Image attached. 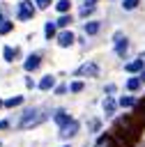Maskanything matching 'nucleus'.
<instances>
[{
	"label": "nucleus",
	"mask_w": 145,
	"mask_h": 147,
	"mask_svg": "<svg viewBox=\"0 0 145 147\" xmlns=\"http://www.w3.org/2000/svg\"><path fill=\"white\" fill-rule=\"evenodd\" d=\"M44 119H46V113H44V110H39V108H30V110H25V113L21 115L18 126H21V129H35V126H39Z\"/></svg>",
	"instance_id": "nucleus-1"
},
{
	"label": "nucleus",
	"mask_w": 145,
	"mask_h": 147,
	"mask_svg": "<svg viewBox=\"0 0 145 147\" xmlns=\"http://www.w3.org/2000/svg\"><path fill=\"white\" fill-rule=\"evenodd\" d=\"M76 131H78V122H76V119H69L64 126H60V138L69 140V138H74V136H76Z\"/></svg>",
	"instance_id": "nucleus-2"
},
{
	"label": "nucleus",
	"mask_w": 145,
	"mask_h": 147,
	"mask_svg": "<svg viewBox=\"0 0 145 147\" xmlns=\"http://www.w3.org/2000/svg\"><path fill=\"white\" fill-rule=\"evenodd\" d=\"M32 14H35L32 2L30 0H21V5H18V18L21 21H28V18H32Z\"/></svg>",
	"instance_id": "nucleus-3"
},
{
	"label": "nucleus",
	"mask_w": 145,
	"mask_h": 147,
	"mask_svg": "<svg viewBox=\"0 0 145 147\" xmlns=\"http://www.w3.org/2000/svg\"><path fill=\"white\" fill-rule=\"evenodd\" d=\"M97 74H99V67L94 62H85L76 69V76H97Z\"/></svg>",
	"instance_id": "nucleus-4"
},
{
	"label": "nucleus",
	"mask_w": 145,
	"mask_h": 147,
	"mask_svg": "<svg viewBox=\"0 0 145 147\" xmlns=\"http://www.w3.org/2000/svg\"><path fill=\"white\" fill-rule=\"evenodd\" d=\"M131 119L143 129L145 126V101H140V103H136V113L131 115Z\"/></svg>",
	"instance_id": "nucleus-5"
},
{
	"label": "nucleus",
	"mask_w": 145,
	"mask_h": 147,
	"mask_svg": "<svg viewBox=\"0 0 145 147\" xmlns=\"http://www.w3.org/2000/svg\"><path fill=\"white\" fill-rule=\"evenodd\" d=\"M39 62H41V57H39L37 53H32V55H28V60H25V69H28V71H35V69L39 67Z\"/></svg>",
	"instance_id": "nucleus-6"
},
{
	"label": "nucleus",
	"mask_w": 145,
	"mask_h": 147,
	"mask_svg": "<svg viewBox=\"0 0 145 147\" xmlns=\"http://www.w3.org/2000/svg\"><path fill=\"white\" fill-rule=\"evenodd\" d=\"M58 41H60V46H71L74 44V34L71 32H60V37H58Z\"/></svg>",
	"instance_id": "nucleus-7"
},
{
	"label": "nucleus",
	"mask_w": 145,
	"mask_h": 147,
	"mask_svg": "<svg viewBox=\"0 0 145 147\" xmlns=\"http://www.w3.org/2000/svg\"><path fill=\"white\" fill-rule=\"evenodd\" d=\"M94 147H117V145H115L113 136H101V138L97 140V145H94Z\"/></svg>",
	"instance_id": "nucleus-8"
},
{
	"label": "nucleus",
	"mask_w": 145,
	"mask_h": 147,
	"mask_svg": "<svg viewBox=\"0 0 145 147\" xmlns=\"http://www.w3.org/2000/svg\"><path fill=\"white\" fill-rule=\"evenodd\" d=\"M129 74H136V71H143V60H133V62H127L124 67Z\"/></svg>",
	"instance_id": "nucleus-9"
},
{
	"label": "nucleus",
	"mask_w": 145,
	"mask_h": 147,
	"mask_svg": "<svg viewBox=\"0 0 145 147\" xmlns=\"http://www.w3.org/2000/svg\"><path fill=\"white\" fill-rule=\"evenodd\" d=\"M53 83H55V78H53V76H44V78L39 80V90H51V87H53Z\"/></svg>",
	"instance_id": "nucleus-10"
},
{
	"label": "nucleus",
	"mask_w": 145,
	"mask_h": 147,
	"mask_svg": "<svg viewBox=\"0 0 145 147\" xmlns=\"http://www.w3.org/2000/svg\"><path fill=\"white\" fill-rule=\"evenodd\" d=\"M99 28H101V23H99V21H90V23L85 25V32H87V34H97V32H99Z\"/></svg>",
	"instance_id": "nucleus-11"
},
{
	"label": "nucleus",
	"mask_w": 145,
	"mask_h": 147,
	"mask_svg": "<svg viewBox=\"0 0 145 147\" xmlns=\"http://www.w3.org/2000/svg\"><path fill=\"white\" fill-rule=\"evenodd\" d=\"M127 39L124 37H117V44H115V51H117V55H124V51H127Z\"/></svg>",
	"instance_id": "nucleus-12"
},
{
	"label": "nucleus",
	"mask_w": 145,
	"mask_h": 147,
	"mask_svg": "<svg viewBox=\"0 0 145 147\" xmlns=\"http://www.w3.org/2000/svg\"><path fill=\"white\" fill-rule=\"evenodd\" d=\"M115 106H117V103H115V99H110V96L104 101V110H106L108 115H115Z\"/></svg>",
	"instance_id": "nucleus-13"
},
{
	"label": "nucleus",
	"mask_w": 145,
	"mask_h": 147,
	"mask_svg": "<svg viewBox=\"0 0 145 147\" xmlns=\"http://www.w3.org/2000/svg\"><path fill=\"white\" fill-rule=\"evenodd\" d=\"M69 119H71V117H69V115H67L64 110H58V113H55V122H58L60 126H64V124H67Z\"/></svg>",
	"instance_id": "nucleus-14"
},
{
	"label": "nucleus",
	"mask_w": 145,
	"mask_h": 147,
	"mask_svg": "<svg viewBox=\"0 0 145 147\" xmlns=\"http://www.w3.org/2000/svg\"><path fill=\"white\" fill-rule=\"evenodd\" d=\"M138 87H140V78H129V80H127V90H129V92H136Z\"/></svg>",
	"instance_id": "nucleus-15"
},
{
	"label": "nucleus",
	"mask_w": 145,
	"mask_h": 147,
	"mask_svg": "<svg viewBox=\"0 0 145 147\" xmlns=\"http://www.w3.org/2000/svg\"><path fill=\"white\" fill-rule=\"evenodd\" d=\"M2 55H5V60H7V62H12V60H14V55H16V51H14V48H9V46H5V48H2Z\"/></svg>",
	"instance_id": "nucleus-16"
},
{
	"label": "nucleus",
	"mask_w": 145,
	"mask_h": 147,
	"mask_svg": "<svg viewBox=\"0 0 145 147\" xmlns=\"http://www.w3.org/2000/svg\"><path fill=\"white\" fill-rule=\"evenodd\" d=\"M120 106L131 108V106H136V99H133V96H122V99H120Z\"/></svg>",
	"instance_id": "nucleus-17"
},
{
	"label": "nucleus",
	"mask_w": 145,
	"mask_h": 147,
	"mask_svg": "<svg viewBox=\"0 0 145 147\" xmlns=\"http://www.w3.org/2000/svg\"><path fill=\"white\" fill-rule=\"evenodd\" d=\"M21 101H23V96H12V99L5 101V108H14V106H18Z\"/></svg>",
	"instance_id": "nucleus-18"
},
{
	"label": "nucleus",
	"mask_w": 145,
	"mask_h": 147,
	"mask_svg": "<svg viewBox=\"0 0 145 147\" xmlns=\"http://www.w3.org/2000/svg\"><path fill=\"white\" fill-rule=\"evenodd\" d=\"M69 5H71V2H69V0H60V2H58V5H55V9H58V14H64V11H67V9H69Z\"/></svg>",
	"instance_id": "nucleus-19"
},
{
	"label": "nucleus",
	"mask_w": 145,
	"mask_h": 147,
	"mask_svg": "<svg viewBox=\"0 0 145 147\" xmlns=\"http://www.w3.org/2000/svg\"><path fill=\"white\" fill-rule=\"evenodd\" d=\"M44 32H46V39H53V34H55V23H46Z\"/></svg>",
	"instance_id": "nucleus-20"
},
{
	"label": "nucleus",
	"mask_w": 145,
	"mask_h": 147,
	"mask_svg": "<svg viewBox=\"0 0 145 147\" xmlns=\"http://www.w3.org/2000/svg\"><path fill=\"white\" fill-rule=\"evenodd\" d=\"M69 23H71V16H67V14H62V16L58 18V25H60V28H64V25H69Z\"/></svg>",
	"instance_id": "nucleus-21"
},
{
	"label": "nucleus",
	"mask_w": 145,
	"mask_h": 147,
	"mask_svg": "<svg viewBox=\"0 0 145 147\" xmlns=\"http://www.w3.org/2000/svg\"><path fill=\"white\" fill-rule=\"evenodd\" d=\"M122 7H124V9H136V7H138V0H124Z\"/></svg>",
	"instance_id": "nucleus-22"
},
{
	"label": "nucleus",
	"mask_w": 145,
	"mask_h": 147,
	"mask_svg": "<svg viewBox=\"0 0 145 147\" xmlns=\"http://www.w3.org/2000/svg\"><path fill=\"white\" fill-rule=\"evenodd\" d=\"M69 90H71V92H81V90H83V83H81V80H76V83H71V85H69Z\"/></svg>",
	"instance_id": "nucleus-23"
},
{
	"label": "nucleus",
	"mask_w": 145,
	"mask_h": 147,
	"mask_svg": "<svg viewBox=\"0 0 145 147\" xmlns=\"http://www.w3.org/2000/svg\"><path fill=\"white\" fill-rule=\"evenodd\" d=\"M35 5H37L39 9H46V7L51 5V0H35Z\"/></svg>",
	"instance_id": "nucleus-24"
},
{
	"label": "nucleus",
	"mask_w": 145,
	"mask_h": 147,
	"mask_svg": "<svg viewBox=\"0 0 145 147\" xmlns=\"http://www.w3.org/2000/svg\"><path fill=\"white\" fill-rule=\"evenodd\" d=\"M92 9H94V7H90V5H85V7H83V9H81V16H87V14H90V11H92Z\"/></svg>",
	"instance_id": "nucleus-25"
},
{
	"label": "nucleus",
	"mask_w": 145,
	"mask_h": 147,
	"mask_svg": "<svg viewBox=\"0 0 145 147\" xmlns=\"http://www.w3.org/2000/svg\"><path fill=\"white\" fill-rule=\"evenodd\" d=\"M9 30H12V23H2V25H0V32H2V34L9 32Z\"/></svg>",
	"instance_id": "nucleus-26"
},
{
	"label": "nucleus",
	"mask_w": 145,
	"mask_h": 147,
	"mask_svg": "<svg viewBox=\"0 0 145 147\" xmlns=\"http://www.w3.org/2000/svg\"><path fill=\"white\" fill-rule=\"evenodd\" d=\"M99 126H101V122H99V119H92V122H90V129H92V131H97Z\"/></svg>",
	"instance_id": "nucleus-27"
},
{
	"label": "nucleus",
	"mask_w": 145,
	"mask_h": 147,
	"mask_svg": "<svg viewBox=\"0 0 145 147\" xmlns=\"http://www.w3.org/2000/svg\"><path fill=\"white\" fill-rule=\"evenodd\" d=\"M64 90H67V87H64V85H58V87H55V94H62V92H64Z\"/></svg>",
	"instance_id": "nucleus-28"
},
{
	"label": "nucleus",
	"mask_w": 145,
	"mask_h": 147,
	"mask_svg": "<svg viewBox=\"0 0 145 147\" xmlns=\"http://www.w3.org/2000/svg\"><path fill=\"white\" fill-rule=\"evenodd\" d=\"M7 126H9V122H7V119H2V122H0V129H7Z\"/></svg>",
	"instance_id": "nucleus-29"
},
{
	"label": "nucleus",
	"mask_w": 145,
	"mask_h": 147,
	"mask_svg": "<svg viewBox=\"0 0 145 147\" xmlns=\"http://www.w3.org/2000/svg\"><path fill=\"white\" fill-rule=\"evenodd\" d=\"M83 2H85V5H90V7H94V5H97V0H83Z\"/></svg>",
	"instance_id": "nucleus-30"
},
{
	"label": "nucleus",
	"mask_w": 145,
	"mask_h": 147,
	"mask_svg": "<svg viewBox=\"0 0 145 147\" xmlns=\"http://www.w3.org/2000/svg\"><path fill=\"white\" fill-rule=\"evenodd\" d=\"M2 16H5V11H2V9H0V25H2Z\"/></svg>",
	"instance_id": "nucleus-31"
},
{
	"label": "nucleus",
	"mask_w": 145,
	"mask_h": 147,
	"mask_svg": "<svg viewBox=\"0 0 145 147\" xmlns=\"http://www.w3.org/2000/svg\"><path fill=\"white\" fill-rule=\"evenodd\" d=\"M140 80H145V69H143V74H140Z\"/></svg>",
	"instance_id": "nucleus-32"
},
{
	"label": "nucleus",
	"mask_w": 145,
	"mask_h": 147,
	"mask_svg": "<svg viewBox=\"0 0 145 147\" xmlns=\"http://www.w3.org/2000/svg\"><path fill=\"white\" fill-rule=\"evenodd\" d=\"M2 106H5V101H0V108H2Z\"/></svg>",
	"instance_id": "nucleus-33"
},
{
	"label": "nucleus",
	"mask_w": 145,
	"mask_h": 147,
	"mask_svg": "<svg viewBox=\"0 0 145 147\" xmlns=\"http://www.w3.org/2000/svg\"><path fill=\"white\" fill-rule=\"evenodd\" d=\"M143 60H145V55H143Z\"/></svg>",
	"instance_id": "nucleus-34"
},
{
	"label": "nucleus",
	"mask_w": 145,
	"mask_h": 147,
	"mask_svg": "<svg viewBox=\"0 0 145 147\" xmlns=\"http://www.w3.org/2000/svg\"><path fill=\"white\" fill-rule=\"evenodd\" d=\"M62 147H67V145H62Z\"/></svg>",
	"instance_id": "nucleus-35"
}]
</instances>
